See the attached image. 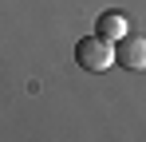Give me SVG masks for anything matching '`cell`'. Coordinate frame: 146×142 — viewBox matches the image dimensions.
<instances>
[{"instance_id":"1","label":"cell","mask_w":146,"mask_h":142,"mask_svg":"<svg viewBox=\"0 0 146 142\" xmlns=\"http://www.w3.org/2000/svg\"><path fill=\"white\" fill-rule=\"evenodd\" d=\"M75 63L83 71H111L115 67V44L95 32V36H87V40L75 44Z\"/></svg>"},{"instance_id":"2","label":"cell","mask_w":146,"mask_h":142,"mask_svg":"<svg viewBox=\"0 0 146 142\" xmlns=\"http://www.w3.org/2000/svg\"><path fill=\"white\" fill-rule=\"evenodd\" d=\"M115 63L126 71H146V36H122L115 40Z\"/></svg>"},{"instance_id":"3","label":"cell","mask_w":146,"mask_h":142,"mask_svg":"<svg viewBox=\"0 0 146 142\" xmlns=\"http://www.w3.org/2000/svg\"><path fill=\"white\" fill-rule=\"evenodd\" d=\"M95 32L103 36V40H111V44H115V40L126 36V16H119V12H103V16L95 20Z\"/></svg>"}]
</instances>
